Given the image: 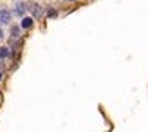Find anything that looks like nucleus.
I'll list each match as a JSON object with an SVG mask.
<instances>
[{"label":"nucleus","instance_id":"9b49d317","mask_svg":"<svg viewBox=\"0 0 148 132\" xmlns=\"http://www.w3.org/2000/svg\"><path fill=\"white\" fill-rule=\"evenodd\" d=\"M69 2H76V0H69Z\"/></svg>","mask_w":148,"mask_h":132},{"label":"nucleus","instance_id":"f03ea898","mask_svg":"<svg viewBox=\"0 0 148 132\" xmlns=\"http://www.w3.org/2000/svg\"><path fill=\"white\" fill-rule=\"evenodd\" d=\"M29 7H31V11H33V16H34V18H40L42 14H43V11H42V7H40L38 4H31V6H29Z\"/></svg>","mask_w":148,"mask_h":132},{"label":"nucleus","instance_id":"20e7f679","mask_svg":"<svg viewBox=\"0 0 148 132\" xmlns=\"http://www.w3.org/2000/svg\"><path fill=\"white\" fill-rule=\"evenodd\" d=\"M9 56H11V49L9 47H0V60L9 58Z\"/></svg>","mask_w":148,"mask_h":132},{"label":"nucleus","instance_id":"9d476101","mask_svg":"<svg viewBox=\"0 0 148 132\" xmlns=\"http://www.w3.org/2000/svg\"><path fill=\"white\" fill-rule=\"evenodd\" d=\"M0 80H2V71H0Z\"/></svg>","mask_w":148,"mask_h":132},{"label":"nucleus","instance_id":"423d86ee","mask_svg":"<svg viewBox=\"0 0 148 132\" xmlns=\"http://www.w3.org/2000/svg\"><path fill=\"white\" fill-rule=\"evenodd\" d=\"M11 34H13V36H18V34H20V27H18V25H13V27H11Z\"/></svg>","mask_w":148,"mask_h":132},{"label":"nucleus","instance_id":"39448f33","mask_svg":"<svg viewBox=\"0 0 148 132\" xmlns=\"http://www.w3.org/2000/svg\"><path fill=\"white\" fill-rule=\"evenodd\" d=\"M33 27V18H24L22 20V29H31Z\"/></svg>","mask_w":148,"mask_h":132},{"label":"nucleus","instance_id":"f257e3e1","mask_svg":"<svg viewBox=\"0 0 148 132\" xmlns=\"http://www.w3.org/2000/svg\"><path fill=\"white\" fill-rule=\"evenodd\" d=\"M11 18H13L11 11H7V9H0V24H9Z\"/></svg>","mask_w":148,"mask_h":132},{"label":"nucleus","instance_id":"0eeeda50","mask_svg":"<svg viewBox=\"0 0 148 132\" xmlns=\"http://www.w3.org/2000/svg\"><path fill=\"white\" fill-rule=\"evenodd\" d=\"M47 16H49V18H54V16H58L56 9H49V11H47Z\"/></svg>","mask_w":148,"mask_h":132},{"label":"nucleus","instance_id":"6e6552de","mask_svg":"<svg viewBox=\"0 0 148 132\" xmlns=\"http://www.w3.org/2000/svg\"><path fill=\"white\" fill-rule=\"evenodd\" d=\"M2 38H4V33H2V29H0V42H2Z\"/></svg>","mask_w":148,"mask_h":132},{"label":"nucleus","instance_id":"1a4fd4ad","mask_svg":"<svg viewBox=\"0 0 148 132\" xmlns=\"http://www.w3.org/2000/svg\"><path fill=\"white\" fill-rule=\"evenodd\" d=\"M0 69H4V62L2 60H0Z\"/></svg>","mask_w":148,"mask_h":132},{"label":"nucleus","instance_id":"7ed1b4c3","mask_svg":"<svg viewBox=\"0 0 148 132\" xmlns=\"http://www.w3.org/2000/svg\"><path fill=\"white\" fill-rule=\"evenodd\" d=\"M25 11H27V6H25L24 2H22V4H18L16 7H14V13H16L18 16H24V14H25Z\"/></svg>","mask_w":148,"mask_h":132}]
</instances>
